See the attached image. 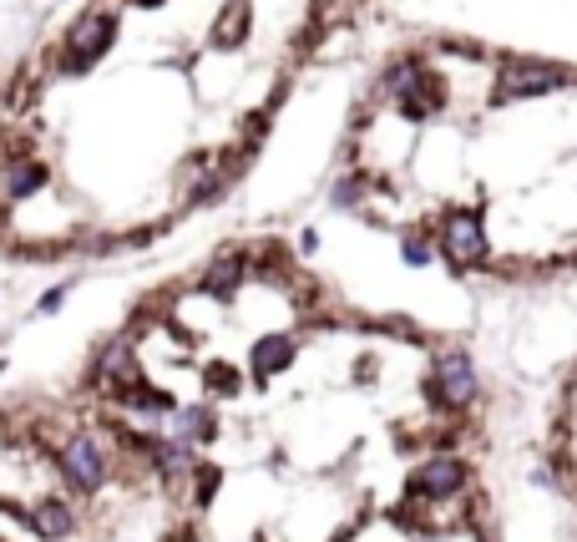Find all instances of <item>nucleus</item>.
Here are the masks:
<instances>
[{
    "label": "nucleus",
    "instance_id": "obj_1",
    "mask_svg": "<svg viewBox=\"0 0 577 542\" xmlns=\"http://www.w3.org/2000/svg\"><path fill=\"white\" fill-rule=\"evenodd\" d=\"M122 36V11L117 6H87L56 46V76H87L92 66L107 61V51Z\"/></svg>",
    "mask_w": 577,
    "mask_h": 542
},
{
    "label": "nucleus",
    "instance_id": "obj_2",
    "mask_svg": "<svg viewBox=\"0 0 577 542\" xmlns=\"http://www.w3.org/2000/svg\"><path fill=\"white\" fill-rule=\"evenodd\" d=\"M46 456H51L61 487L76 497H97L112 482V446L97 431H71L66 441H51Z\"/></svg>",
    "mask_w": 577,
    "mask_h": 542
},
{
    "label": "nucleus",
    "instance_id": "obj_3",
    "mask_svg": "<svg viewBox=\"0 0 577 542\" xmlns=\"http://www.w3.org/2000/svg\"><path fill=\"white\" fill-rule=\"evenodd\" d=\"M436 254L456 269V274H471V269H486L491 264V239H486V213L481 208H441L436 218Z\"/></svg>",
    "mask_w": 577,
    "mask_h": 542
},
{
    "label": "nucleus",
    "instance_id": "obj_4",
    "mask_svg": "<svg viewBox=\"0 0 577 542\" xmlns=\"http://www.w3.org/2000/svg\"><path fill=\"white\" fill-rule=\"evenodd\" d=\"M577 76L557 61H542V56H502L497 61V92L491 102L507 107V102H537V97H557V92H572Z\"/></svg>",
    "mask_w": 577,
    "mask_h": 542
},
{
    "label": "nucleus",
    "instance_id": "obj_5",
    "mask_svg": "<svg viewBox=\"0 0 577 542\" xmlns=\"http://www.w3.org/2000/svg\"><path fill=\"white\" fill-rule=\"evenodd\" d=\"M426 401L446 416H461L481 401V375H476V360L466 350H441L431 375H426Z\"/></svg>",
    "mask_w": 577,
    "mask_h": 542
},
{
    "label": "nucleus",
    "instance_id": "obj_6",
    "mask_svg": "<svg viewBox=\"0 0 577 542\" xmlns=\"http://www.w3.org/2000/svg\"><path fill=\"white\" fill-rule=\"evenodd\" d=\"M466 487H471V467H466L456 451L426 456L421 467L405 477V497H410V502H461Z\"/></svg>",
    "mask_w": 577,
    "mask_h": 542
},
{
    "label": "nucleus",
    "instance_id": "obj_7",
    "mask_svg": "<svg viewBox=\"0 0 577 542\" xmlns=\"http://www.w3.org/2000/svg\"><path fill=\"white\" fill-rule=\"evenodd\" d=\"M132 345H137V340H132L127 330H122V335H107V340L97 345L92 365H87V385L107 391V401H112L117 391H127V385H137V380H142V365H137Z\"/></svg>",
    "mask_w": 577,
    "mask_h": 542
},
{
    "label": "nucleus",
    "instance_id": "obj_8",
    "mask_svg": "<svg viewBox=\"0 0 577 542\" xmlns=\"http://www.w3.org/2000/svg\"><path fill=\"white\" fill-rule=\"evenodd\" d=\"M46 188H51V168L36 152H26V142L0 147V203H31Z\"/></svg>",
    "mask_w": 577,
    "mask_h": 542
},
{
    "label": "nucleus",
    "instance_id": "obj_9",
    "mask_svg": "<svg viewBox=\"0 0 577 542\" xmlns=\"http://www.w3.org/2000/svg\"><path fill=\"white\" fill-rule=\"evenodd\" d=\"M294 360H299V335H294V330H264V335H254V345H249V375H254L259 385H269V380H279L284 370H294Z\"/></svg>",
    "mask_w": 577,
    "mask_h": 542
},
{
    "label": "nucleus",
    "instance_id": "obj_10",
    "mask_svg": "<svg viewBox=\"0 0 577 542\" xmlns=\"http://www.w3.org/2000/svg\"><path fill=\"white\" fill-rule=\"evenodd\" d=\"M26 527L36 532V542H71V537L81 532V512H76V502H71V497L46 492V497H36V502H31Z\"/></svg>",
    "mask_w": 577,
    "mask_h": 542
},
{
    "label": "nucleus",
    "instance_id": "obj_11",
    "mask_svg": "<svg viewBox=\"0 0 577 542\" xmlns=\"http://www.w3.org/2000/svg\"><path fill=\"white\" fill-rule=\"evenodd\" d=\"M426 76H431V66H426L421 51H400V56H390V61L380 66V76H375V97L395 107V102H405V97H416V92L426 87Z\"/></svg>",
    "mask_w": 577,
    "mask_h": 542
},
{
    "label": "nucleus",
    "instance_id": "obj_12",
    "mask_svg": "<svg viewBox=\"0 0 577 542\" xmlns=\"http://www.w3.org/2000/svg\"><path fill=\"white\" fill-rule=\"evenodd\" d=\"M249 274H254V259L243 249H228V254L208 259V269L198 274V294H208L218 304H233L243 294V284H249Z\"/></svg>",
    "mask_w": 577,
    "mask_h": 542
},
{
    "label": "nucleus",
    "instance_id": "obj_13",
    "mask_svg": "<svg viewBox=\"0 0 577 542\" xmlns=\"http://www.w3.org/2000/svg\"><path fill=\"white\" fill-rule=\"evenodd\" d=\"M112 406H117V411H127V416H137V421H173V411H178L183 401L142 375L137 385H127V391H117V396H112Z\"/></svg>",
    "mask_w": 577,
    "mask_h": 542
},
{
    "label": "nucleus",
    "instance_id": "obj_14",
    "mask_svg": "<svg viewBox=\"0 0 577 542\" xmlns=\"http://www.w3.org/2000/svg\"><path fill=\"white\" fill-rule=\"evenodd\" d=\"M198 446H188V441H178V436H162V431H152V451H147V467L162 477V482H183V477H193V467H198Z\"/></svg>",
    "mask_w": 577,
    "mask_h": 542
},
{
    "label": "nucleus",
    "instance_id": "obj_15",
    "mask_svg": "<svg viewBox=\"0 0 577 542\" xmlns=\"http://www.w3.org/2000/svg\"><path fill=\"white\" fill-rule=\"evenodd\" d=\"M168 436H178V441H188V446H213V436H218V411H213V401H188V406H178L173 411V421H168Z\"/></svg>",
    "mask_w": 577,
    "mask_h": 542
},
{
    "label": "nucleus",
    "instance_id": "obj_16",
    "mask_svg": "<svg viewBox=\"0 0 577 542\" xmlns=\"http://www.w3.org/2000/svg\"><path fill=\"white\" fill-rule=\"evenodd\" d=\"M249 36H254V0H223L218 21H213V31H208L213 51H233V46H243Z\"/></svg>",
    "mask_w": 577,
    "mask_h": 542
},
{
    "label": "nucleus",
    "instance_id": "obj_17",
    "mask_svg": "<svg viewBox=\"0 0 577 542\" xmlns=\"http://www.w3.org/2000/svg\"><path fill=\"white\" fill-rule=\"evenodd\" d=\"M365 198H370V173L365 168H345L335 183H329V208H340V213L365 208Z\"/></svg>",
    "mask_w": 577,
    "mask_h": 542
},
{
    "label": "nucleus",
    "instance_id": "obj_18",
    "mask_svg": "<svg viewBox=\"0 0 577 542\" xmlns=\"http://www.w3.org/2000/svg\"><path fill=\"white\" fill-rule=\"evenodd\" d=\"M441 254H436V234H426V228H405L400 234V264L405 269H431Z\"/></svg>",
    "mask_w": 577,
    "mask_h": 542
},
{
    "label": "nucleus",
    "instance_id": "obj_19",
    "mask_svg": "<svg viewBox=\"0 0 577 542\" xmlns=\"http://www.w3.org/2000/svg\"><path fill=\"white\" fill-rule=\"evenodd\" d=\"M188 482H193V507H198V512H208V507H213V497H218V487H223V467H218V461H198Z\"/></svg>",
    "mask_w": 577,
    "mask_h": 542
},
{
    "label": "nucleus",
    "instance_id": "obj_20",
    "mask_svg": "<svg viewBox=\"0 0 577 542\" xmlns=\"http://www.w3.org/2000/svg\"><path fill=\"white\" fill-rule=\"evenodd\" d=\"M203 391H208V396H238V391H243V375H238V365L213 360V365L203 370Z\"/></svg>",
    "mask_w": 577,
    "mask_h": 542
},
{
    "label": "nucleus",
    "instance_id": "obj_21",
    "mask_svg": "<svg viewBox=\"0 0 577 542\" xmlns=\"http://www.w3.org/2000/svg\"><path fill=\"white\" fill-rule=\"evenodd\" d=\"M71 289H76V284H66V279H61V284H51V289L36 299V315H56V309L71 299Z\"/></svg>",
    "mask_w": 577,
    "mask_h": 542
},
{
    "label": "nucleus",
    "instance_id": "obj_22",
    "mask_svg": "<svg viewBox=\"0 0 577 542\" xmlns=\"http://www.w3.org/2000/svg\"><path fill=\"white\" fill-rule=\"evenodd\" d=\"M299 254H319V228H304L299 234Z\"/></svg>",
    "mask_w": 577,
    "mask_h": 542
},
{
    "label": "nucleus",
    "instance_id": "obj_23",
    "mask_svg": "<svg viewBox=\"0 0 577 542\" xmlns=\"http://www.w3.org/2000/svg\"><path fill=\"white\" fill-rule=\"evenodd\" d=\"M127 6H137V11H157L162 0H127Z\"/></svg>",
    "mask_w": 577,
    "mask_h": 542
}]
</instances>
